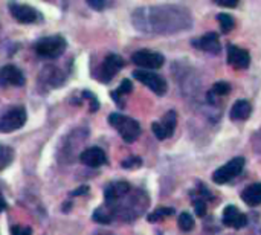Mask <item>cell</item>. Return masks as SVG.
Masks as SVG:
<instances>
[{"instance_id":"cell-13","label":"cell","mask_w":261,"mask_h":235,"mask_svg":"<svg viewBox=\"0 0 261 235\" xmlns=\"http://www.w3.org/2000/svg\"><path fill=\"white\" fill-rule=\"evenodd\" d=\"M223 223L234 229H242L248 225V217L240 213L234 205H228L223 211Z\"/></svg>"},{"instance_id":"cell-3","label":"cell","mask_w":261,"mask_h":235,"mask_svg":"<svg viewBox=\"0 0 261 235\" xmlns=\"http://www.w3.org/2000/svg\"><path fill=\"white\" fill-rule=\"evenodd\" d=\"M109 124L113 128H116L118 133H119V136L125 142H128V144L135 142L139 138V135H141V125H139V122L135 121V119H132V118H128V116H125V115L112 113L109 116Z\"/></svg>"},{"instance_id":"cell-22","label":"cell","mask_w":261,"mask_h":235,"mask_svg":"<svg viewBox=\"0 0 261 235\" xmlns=\"http://www.w3.org/2000/svg\"><path fill=\"white\" fill-rule=\"evenodd\" d=\"M217 20H219V24H220V28H222L223 32H229V31H232L234 26H236V21H234L232 15H229V14H226V12L219 14V15H217Z\"/></svg>"},{"instance_id":"cell-32","label":"cell","mask_w":261,"mask_h":235,"mask_svg":"<svg viewBox=\"0 0 261 235\" xmlns=\"http://www.w3.org/2000/svg\"><path fill=\"white\" fill-rule=\"evenodd\" d=\"M217 5H219V6H225V8H234V6H237V0H234V2H223V0H219Z\"/></svg>"},{"instance_id":"cell-29","label":"cell","mask_w":261,"mask_h":235,"mask_svg":"<svg viewBox=\"0 0 261 235\" xmlns=\"http://www.w3.org/2000/svg\"><path fill=\"white\" fill-rule=\"evenodd\" d=\"M11 235H32L31 228H24V226H14L11 229Z\"/></svg>"},{"instance_id":"cell-17","label":"cell","mask_w":261,"mask_h":235,"mask_svg":"<svg viewBox=\"0 0 261 235\" xmlns=\"http://www.w3.org/2000/svg\"><path fill=\"white\" fill-rule=\"evenodd\" d=\"M193 44L205 52H210V54H219L222 50V46H220V41H219V37L216 32H210L206 35L200 37L199 40L193 41Z\"/></svg>"},{"instance_id":"cell-4","label":"cell","mask_w":261,"mask_h":235,"mask_svg":"<svg viewBox=\"0 0 261 235\" xmlns=\"http://www.w3.org/2000/svg\"><path fill=\"white\" fill-rule=\"evenodd\" d=\"M66 40L61 35H50V37H43L40 38L35 44L34 49L40 57L44 58H58L60 55H63V52L66 50Z\"/></svg>"},{"instance_id":"cell-30","label":"cell","mask_w":261,"mask_h":235,"mask_svg":"<svg viewBox=\"0 0 261 235\" xmlns=\"http://www.w3.org/2000/svg\"><path fill=\"white\" fill-rule=\"evenodd\" d=\"M142 164V161L139 158H130L128 161L122 162V167L124 168H135V167H139Z\"/></svg>"},{"instance_id":"cell-10","label":"cell","mask_w":261,"mask_h":235,"mask_svg":"<svg viewBox=\"0 0 261 235\" xmlns=\"http://www.w3.org/2000/svg\"><path fill=\"white\" fill-rule=\"evenodd\" d=\"M122 67H124V60L116 54H110L104 58L102 66H101L99 73H98V78L102 83H109Z\"/></svg>"},{"instance_id":"cell-6","label":"cell","mask_w":261,"mask_h":235,"mask_svg":"<svg viewBox=\"0 0 261 235\" xmlns=\"http://www.w3.org/2000/svg\"><path fill=\"white\" fill-rule=\"evenodd\" d=\"M28 119L24 107H12L0 118V132L11 133L24 125Z\"/></svg>"},{"instance_id":"cell-21","label":"cell","mask_w":261,"mask_h":235,"mask_svg":"<svg viewBox=\"0 0 261 235\" xmlns=\"http://www.w3.org/2000/svg\"><path fill=\"white\" fill-rule=\"evenodd\" d=\"M12 161H14V150L11 147L0 145V171L9 167Z\"/></svg>"},{"instance_id":"cell-23","label":"cell","mask_w":261,"mask_h":235,"mask_svg":"<svg viewBox=\"0 0 261 235\" xmlns=\"http://www.w3.org/2000/svg\"><path fill=\"white\" fill-rule=\"evenodd\" d=\"M177 223H179V228L182 231H185V232H188V231H191L194 228V219L188 213H182L179 216V219H177Z\"/></svg>"},{"instance_id":"cell-20","label":"cell","mask_w":261,"mask_h":235,"mask_svg":"<svg viewBox=\"0 0 261 235\" xmlns=\"http://www.w3.org/2000/svg\"><path fill=\"white\" fill-rule=\"evenodd\" d=\"M113 219H115V217H113V213H112V210H110L107 205L99 206V208L93 213V220H95L96 223L109 225V223H112Z\"/></svg>"},{"instance_id":"cell-34","label":"cell","mask_w":261,"mask_h":235,"mask_svg":"<svg viewBox=\"0 0 261 235\" xmlns=\"http://www.w3.org/2000/svg\"><path fill=\"white\" fill-rule=\"evenodd\" d=\"M6 210V202H5V199L0 196V213H3Z\"/></svg>"},{"instance_id":"cell-8","label":"cell","mask_w":261,"mask_h":235,"mask_svg":"<svg viewBox=\"0 0 261 235\" xmlns=\"http://www.w3.org/2000/svg\"><path fill=\"white\" fill-rule=\"evenodd\" d=\"M132 61H133L136 66L142 67V69H151V70H154V69H159V67L164 66L165 58H164V55L159 54V52L138 50V52H135V54L132 55Z\"/></svg>"},{"instance_id":"cell-18","label":"cell","mask_w":261,"mask_h":235,"mask_svg":"<svg viewBox=\"0 0 261 235\" xmlns=\"http://www.w3.org/2000/svg\"><path fill=\"white\" fill-rule=\"evenodd\" d=\"M242 199L249 206L261 205V184H252L246 187L242 193Z\"/></svg>"},{"instance_id":"cell-2","label":"cell","mask_w":261,"mask_h":235,"mask_svg":"<svg viewBox=\"0 0 261 235\" xmlns=\"http://www.w3.org/2000/svg\"><path fill=\"white\" fill-rule=\"evenodd\" d=\"M147 205H148L147 194L142 193V191H135L133 194L127 193L116 203L107 205V206L112 210L113 217L122 219L125 222H132V220H135L136 217H139L145 211Z\"/></svg>"},{"instance_id":"cell-1","label":"cell","mask_w":261,"mask_h":235,"mask_svg":"<svg viewBox=\"0 0 261 235\" xmlns=\"http://www.w3.org/2000/svg\"><path fill=\"white\" fill-rule=\"evenodd\" d=\"M133 26L145 34H176L193 26L191 12L179 5L142 6L133 11Z\"/></svg>"},{"instance_id":"cell-7","label":"cell","mask_w":261,"mask_h":235,"mask_svg":"<svg viewBox=\"0 0 261 235\" xmlns=\"http://www.w3.org/2000/svg\"><path fill=\"white\" fill-rule=\"evenodd\" d=\"M133 76L138 81H141L144 86H147L156 95H165V92H167V81L159 73H153V72H147V70H135Z\"/></svg>"},{"instance_id":"cell-28","label":"cell","mask_w":261,"mask_h":235,"mask_svg":"<svg viewBox=\"0 0 261 235\" xmlns=\"http://www.w3.org/2000/svg\"><path fill=\"white\" fill-rule=\"evenodd\" d=\"M83 96H84V98H87V99L90 101V112H96V110H98V107H99V102H98V99L95 98V95H93V93H90V92H84V93H83Z\"/></svg>"},{"instance_id":"cell-33","label":"cell","mask_w":261,"mask_h":235,"mask_svg":"<svg viewBox=\"0 0 261 235\" xmlns=\"http://www.w3.org/2000/svg\"><path fill=\"white\" fill-rule=\"evenodd\" d=\"M89 191V187H81V188H78V190H75L73 193H72V196L75 197V196H81V194H86Z\"/></svg>"},{"instance_id":"cell-19","label":"cell","mask_w":261,"mask_h":235,"mask_svg":"<svg viewBox=\"0 0 261 235\" xmlns=\"http://www.w3.org/2000/svg\"><path fill=\"white\" fill-rule=\"evenodd\" d=\"M251 112H252V107H251L249 101L239 99L231 109V119L232 121H245L251 116Z\"/></svg>"},{"instance_id":"cell-9","label":"cell","mask_w":261,"mask_h":235,"mask_svg":"<svg viewBox=\"0 0 261 235\" xmlns=\"http://www.w3.org/2000/svg\"><path fill=\"white\" fill-rule=\"evenodd\" d=\"M176 124H177V113L174 110H170V112H167L164 115L161 122H153L151 124V130H153L154 136L159 141H164V139L173 136Z\"/></svg>"},{"instance_id":"cell-11","label":"cell","mask_w":261,"mask_h":235,"mask_svg":"<svg viewBox=\"0 0 261 235\" xmlns=\"http://www.w3.org/2000/svg\"><path fill=\"white\" fill-rule=\"evenodd\" d=\"M0 84L20 87V86L24 84V75L18 67H15L12 64L3 66L0 69Z\"/></svg>"},{"instance_id":"cell-14","label":"cell","mask_w":261,"mask_h":235,"mask_svg":"<svg viewBox=\"0 0 261 235\" xmlns=\"http://www.w3.org/2000/svg\"><path fill=\"white\" fill-rule=\"evenodd\" d=\"M228 61L236 69H248L251 64V55L246 49L231 44L228 47Z\"/></svg>"},{"instance_id":"cell-12","label":"cell","mask_w":261,"mask_h":235,"mask_svg":"<svg viewBox=\"0 0 261 235\" xmlns=\"http://www.w3.org/2000/svg\"><path fill=\"white\" fill-rule=\"evenodd\" d=\"M80 161L90 167V168H98L101 165H104L107 162V156L106 153L98 148V147H90V148H86L81 154H80Z\"/></svg>"},{"instance_id":"cell-31","label":"cell","mask_w":261,"mask_h":235,"mask_svg":"<svg viewBox=\"0 0 261 235\" xmlns=\"http://www.w3.org/2000/svg\"><path fill=\"white\" fill-rule=\"evenodd\" d=\"M87 5H90V6L95 8V9H102V8L106 6V2H102V0H98V2H95V0H87Z\"/></svg>"},{"instance_id":"cell-15","label":"cell","mask_w":261,"mask_h":235,"mask_svg":"<svg viewBox=\"0 0 261 235\" xmlns=\"http://www.w3.org/2000/svg\"><path fill=\"white\" fill-rule=\"evenodd\" d=\"M11 15L20 21V23H34L37 20V11L29 5H18V3H9Z\"/></svg>"},{"instance_id":"cell-25","label":"cell","mask_w":261,"mask_h":235,"mask_svg":"<svg viewBox=\"0 0 261 235\" xmlns=\"http://www.w3.org/2000/svg\"><path fill=\"white\" fill-rule=\"evenodd\" d=\"M229 92H231V86H229L228 83H225V81L216 83V84L213 86V89H211V93H214V95H217V96H225V95H228Z\"/></svg>"},{"instance_id":"cell-27","label":"cell","mask_w":261,"mask_h":235,"mask_svg":"<svg viewBox=\"0 0 261 235\" xmlns=\"http://www.w3.org/2000/svg\"><path fill=\"white\" fill-rule=\"evenodd\" d=\"M133 90V86H132V81L130 80H124L122 83H121V86H119V89L118 90H115L118 95H127V93H130Z\"/></svg>"},{"instance_id":"cell-24","label":"cell","mask_w":261,"mask_h":235,"mask_svg":"<svg viewBox=\"0 0 261 235\" xmlns=\"http://www.w3.org/2000/svg\"><path fill=\"white\" fill-rule=\"evenodd\" d=\"M173 214H174V210H171V208H159V210H156L154 213H151L148 216V222L154 223V222H159L164 217H168V216H173Z\"/></svg>"},{"instance_id":"cell-16","label":"cell","mask_w":261,"mask_h":235,"mask_svg":"<svg viewBox=\"0 0 261 235\" xmlns=\"http://www.w3.org/2000/svg\"><path fill=\"white\" fill-rule=\"evenodd\" d=\"M130 191H132V188H130L128 182H113L104 191L106 203L107 205H113V203H116L119 199H122Z\"/></svg>"},{"instance_id":"cell-26","label":"cell","mask_w":261,"mask_h":235,"mask_svg":"<svg viewBox=\"0 0 261 235\" xmlns=\"http://www.w3.org/2000/svg\"><path fill=\"white\" fill-rule=\"evenodd\" d=\"M194 210H196V214L199 217H203L206 214V203H205V200L203 199L194 200Z\"/></svg>"},{"instance_id":"cell-5","label":"cell","mask_w":261,"mask_h":235,"mask_svg":"<svg viewBox=\"0 0 261 235\" xmlns=\"http://www.w3.org/2000/svg\"><path fill=\"white\" fill-rule=\"evenodd\" d=\"M245 168V159L243 158H234L229 161L226 165L220 167L219 170L214 171L213 174V182L217 185H226L229 184L234 177L240 176Z\"/></svg>"},{"instance_id":"cell-35","label":"cell","mask_w":261,"mask_h":235,"mask_svg":"<svg viewBox=\"0 0 261 235\" xmlns=\"http://www.w3.org/2000/svg\"><path fill=\"white\" fill-rule=\"evenodd\" d=\"M96 235H109V234H96Z\"/></svg>"}]
</instances>
